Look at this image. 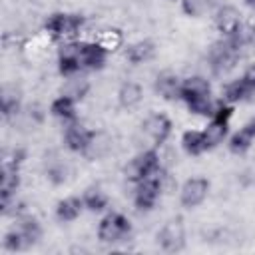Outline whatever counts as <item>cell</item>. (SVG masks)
I'll return each mask as SVG.
<instances>
[{
	"label": "cell",
	"mask_w": 255,
	"mask_h": 255,
	"mask_svg": "<svg viewBox=\"0 0 255 255\" xmlns=\"http://www.w3.org/2000/svg\"><path fill=\"white\" fill-rule=\"evenodd\" d=\"M227 133V122H221V120H213L211 126H207V129L203 131V137H205V143L207 147H213L217 145Z\"/></svg>",
	"instance_id": "cell-15"
},
{
	"label": "cell",
	"mask_w": 255,
	"mask_h": 255,
	"mask_svg": "<svg viewBox=\"0 0 255 255\" xmlns=\"http://www.w3.org/2000/svg\"><path fill=\"white\" fill-rule=\"evenodd\" d=\"M183 147H185L187 153H193V155L205 151L207 149V143H205L203 131H195V129L185 131V135H183Z\"/></svg>",
	"instance_id": "cell-16"
},
{
	"label": "cell",
	"mask_w": 255,
	"mask_h": 255,
	"mask_svg": "<svg viewBox=\"0 0 255 255\" xmlns=\"http://www.w3.org/2000/svg\"><path fill=\"white\" fill-rule=\"evenodd\" d=\"M151 52H153V48H151L149 42H137V44H133V46L128 50V58H129V62L139 64V62L147 60V58L151 56Z\"/></svg>",
	"instance_id": "cell-21"
},
{
	"label": "cell",
	"mask_w": 255,
	"mask_h": 255,
	"mask_svg": "<svg viewBox=\"0 0 255 255\" xmlns=\"http://www.w3.org/2000/svg\"><path fill=\"white\" fill-rule=\"evenodd\" d=\"M155 173H157V155L153 151L141 153L129 165V177L131 179H145V177H151Z\"/></svg>",
	"instance_id": "cell-6"
},
{
	"label": "cell",
	"mask_w": 255,
	"mask_h": 255,
	"mask_svg": "<svg viewBox=\"0 0 255 255\" xmlns=\"http://www.w3.org/2000/svg\"><path fill=\"white\" fill-rule=\"evenodd\" d=\"M98 44L104 46L106 50H114V48H118L122 44V34L118 30H106V32L100 34Z\"/></svg>",
	"instance_id": "cell-23"
},
{
	"label": "cell",
	"mask_w": 255,
	"mask_h": 255,
	"mask_svg": "<svg viewBox=\"0 0 255 255\" xmlns=\"http://www.w3.org/2000/svg\"><path fill=\"white\" fill-rule=\"evenodd\" d=\"M159 241H161V245H163L167 251H175V249H179L181 243H183V227H181V223H177V221H169V223L161 229V233H159Z\"/></svg>",
	"instance_id": "cell-10"
},
{
	"label": "cell",
	"mask_w": 255,
	"mask_h": 255,
	"mask_svg": "<svg viewBox=\"0 0 255 255\" xmlns=\"http://www.w3.org/2000/svg\"><path fill=\"white\" fill-rule=\"evenodd\" d=\"M181 98L187 102L189 110L193 114H211V104H209V84L203 78H189L181 90Z\"/></svg>",
	"instance_id": "cell-1"
},
{
	"label": "cell",
	"mask_w": 255,
	"mask_h": 255,
	"mask_svg": "<svg viewBox=\"0 0 255 255\" xmlns=\"http://www.w3.org/2000/svg\"><path fill=\"white\" fill-rule=\"evenodd\" d=\"M243 80H245V82H247V84H249V86H251V88L255 90V66H251V68H249V70L245 72Z\"/></svg>",
	"instance_id": "cell-27"
},
{
	"label": "cell",
	"mask_w": 255,
	"mask_h": 255,
	"mask_svg": "<svg viewBox=\"0 0 255 255\" xmlns=\"http://www.w3.org/2000/svg\"><path fill=\"white\" fill-rule=\"evenodd\" d=\"M157 92L163 96V98H173L177 94V82L173 76H161L157 80Z\"/></svg>",
	"instance_id": "cell-24"
},
{
	"label": "cell",
	"mask_w": 255,
	"mask_h": 255,
	"mask_svg": "<svg viewBox=\"0 0 255 255\" xmlns=\"http://www.w3.org/2000/svg\"><path fill=\"white\" fill-rule=\"evenodd\" d=\"M253 139H255V118H253L241 131H237V133L233 135V139H231V149H233V151H245V149L251 145Z\"/></svg>",
	"instance_id": "cell-14"
},
{
	"label": "cell",
	"mask_w": 255,
	"mask_h": 255,
	"mask_svg": "<svg viewBox=\"0 0 255 255\" xmlns=\"http://www.w3.org/2000/svg\"><path fill=\"white\" fill-rule=\"evenodd\" d=\"M255 90L241 78V80H237V82H233V84H229L227 88H225V98L227 100H231V102H237V100H245L247 96H251Z\"/></svg>",
	"instance_id": "cell-18"
},
{
	"label": "cell",
	"mask_w": 255,
	"mask_h": 255,
	"mask_svg": "<svg viewBox=\"0 0 255 255\" xmlns=\"http://www.w3.org/2000/svg\"><path fill=\"white\" fill-rule=\"evenodd\" d=\"M237 60V50L233 42H217L211 48V66L215 72H227Z\"/></svg>",
	"instance_id": "cell-4"
},
{
	"label": "cell",
	"mask_w": 255,
	"mask_h": 255,
	"mask_svg": "<svg viewBox=\"0 0 255 255\" xmlns=\"http://www.w3.org/2000/svg\"><path fill=\"white\" fill-rule=\"evenodd\" d=\"M139 100H141V88L137 84L128 82V84L122 86V90H120V104L124 108H133L135 104H139Z\"/></svg>",
	"instance_id": "cell-17"
},
{
	"label": "cell",
	"mask_w": 255,
	"mask_h": 255,
	"mask_svg": "<svg viewBox=\"0 0 255 255\" xmlns=\"http://www.w3.org/2000/svg\"><path fill=\"white\" fill-rule=\"evenodd\" d=\"M217 28L225 34H237L239 32V14L235 8L225 6L217 12Z\"/></svg>",
	"instance_id": "cell-11"
},
{
	"label": "cell",
	"mask_w": 255,
	"mask_h": 255,
	"mask_svg": "<svg viewBox=\"0 0 255 255\" xmlns=\"http://www.w3.org/2000/svg\"><path fill=\"white\" fill-rule=\"evenodd\" d=\"M52 114L58 118H64V120L74 118V100L70 96H60L52 104Z\"/></svg>",
	"instance_id": "cell-20"
},
{
	"label": "cell",
	"mask_w": 255,
	"mask_h": 255,
	"mask_svg": "<svg viewBox=\"0 0 255 255\" xmlns=\"http://www.w3.org/2000/svg\"><path fill=\"white\" fill-rule=\"evenodd\" d=\"M205 195H207V179L193 177L181 189V203L185 207H195L205 199Z\"/></svg>",
	"instance_id": "cell-5"
},
{
	"label": "cell",
	"mask_w": 255,
	"mask_h": 255,
	"mask_svg": "<svg viewBox=\"0 0 255 255\" xmlns=\"http://www.w3.org/2000/svg\"><path fill=\"white\" fill-rule=\"evenodd\" d=\"M157 191H159V179H157L155 175L141 179V185H139V189H137V193H135V203H137V207L149 209V207L155 203V199H157Z\"/></svg>",
	"instance_id": "cell-7"
},
{
	"label": "cell",
	"mask_w": 255,
	"mask_h": 255,
	"mask_svg": "<svg viewBox=\"0 0 255 255\" xmlns=\"http://www.w3.org/2000/svg\"><path fill=\"white\" fill-rule=\"evenodd\" d=\"M247 2H249V4H251V6H255V0H247Z\"/></svg>",
	"instance_id": "cell-28"
},
{
	"label": "cell",
	"mask_w": 255,
	"mask_h": 255,
	"mask_svg": "<svg viewBox=\"0 0 255 255\" xmlns=\"http://www.w3.org/2000/svg\"><path fill=\"white\" fill-rule=\"evenodd\" d=\"M86 149L90 151L92 157H102L110 149V139L106 135H92V139H90V143H88Z\"/></svg>",
	"instance_id": "cell-22"
},
{
	"label": "cell",
	"mask_w": 255,
	"mask_h": 255,
	"mask_svg": "<svg viewBox=\"0 0 255 255\" xmlns=\"http://www.w3.org/2000/svg\"><path fill=\"white\" fill-rule=\"evenodd\" d=\"M211 0H183V10L189 16H201L209 8Z\"/></svg>",
	"instance_id": "cell-26"
},
{
	"label": "cell",
	"mask_w": 255,
	"mask_h": 255,
	"mask_svg": "<svg viewBox=\"0 0 255 255\" xmlns=\"http://www.w3.org/2000/svg\"><path fill=\"white\" fill-rule=\"evenodd\" d=\"M80 26H82V18L70 14H54L46 22V30L56 38H70L80 30Z\"/></svg>",
	"instance_id": "cell-3"
},
{
	"label": "cell",
	"mask_w": 255,
	"mask_h": 255,
	"mask_svg": "<svg viewBox=\"0 0 255 255\" xmlns=\"http://www.w3.org/2000/svg\"><path fill=\"white\" fill-rule=\"evenodd\" d=\"M78 58L86 68H102L106 60V48L100 44H82L78 46Z\"/></svg>",
	"instance_id": "cell-8"
},
{
	"label": "cell",
	"mask_w": 255,
	"mask_h": 255,
	"mask_svg": "<svg viewBox=\"0 0 255 255\" xmlns=\"http://www.w3.org/2000/svg\"><path fill=\"white\" fill-rule=\"evenodd\" d=\"M90 139H92V133L86 128H82V126H76L74 124V126H70L66 129V143L70 145V149H76V151L86 149L88 143H90Z\"/></svg>",
	"instance_id": "cell-12"
},
{
	"label": "cell",
	"mask_w": 255,
	"mask_h": 255,
	"mask_svg": "<svg viewBox=\"0 0 255 255\" xmlns=\"http://www.w3.org/2000/svg\"><path fill=\"white\" fill-rule=\"evenodd\" d=\"M98 233L102 241H120L129 233V221L120 213H112L100 223Z\"/></svg>",
	"instance_id": "cell-2"
},
{
	"label": "cell",
	"mask_w": 255,
	"mask_h": 255,
	"mask_svg": "<svg viewBox=\"0 0 255 255\" xmlns=\"http://www.w3.org/2000/svg\"><path fill=\"white\" fill-rule=\"evenodd\" d=\"M169 128H171L169 120L165 116H161V114H155V116L147 118V122L143 124V131L151 137L153 143L165 141V137L169 135Z\"/></svg>",
	"instance_id": "cell-9"
},
{
	"label": "cell",
	"mask_w": 255,
	"mask_h": 255,
	"mask_svg": "<svg viewBox=\"0 0 255 255\" xmlns=\"http://www.w3.org/2000/svg\"><path fill=\"white\" fill-rule=\"evenodd\" d=\"M84 203H86L90 209L100 211V209H104V205H106V197H104L102 191H98V189H90V191L86 193V197H84Z\"/></svg>",
	"instance_id": "cell-25"
},
{
	"label": "cell",
	"mask_w": 255,
	"mask_h": 255,
	"mask_svg": "<svg viewBox=\"0 0 255 255\" xmlns=\"http://www.w3.org/2000/svg\"><path fill=\"white\" fill-rule=\"evenodd\" d=\"M80 58H78V46H64L60 54V72L62 74H74L80 68Z\"/></svg>",
	"instance_id": "cell-13"
},
{
	"label": "cell",
	"mask_w": 255,
	"mask_h": 255,
	"mask_svg": "<svg viewBox=\"0 0 255 255\" xmlns=\"http://www.w3.org/2000/svg\"><path fill=\"white\" fill-rule=\"evenodd\" d=\"M80 209H82V203L74 197L70 199H64L60 205H58V217L64 219V221H72L80 215Z\"/></svg>",
	"instance_id": "cell-19"
}]
</instances>
